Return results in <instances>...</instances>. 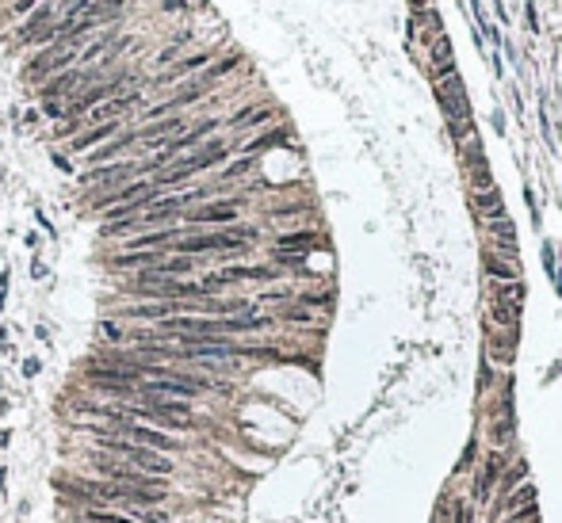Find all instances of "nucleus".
<instances>
[{
  "label": "nucleus",
  "instance_id": "1",
  "mask_svg": "<svg viewBox=\"0 0 562 523\" xmlns=\"http://www.w3.org/2000/svg\"><path fill=\"white\" fill-rule=\"evenodd\" d=\"M92 439H96V451H108V455H115V459L130 462L138 473H150V478H161V481L173 478V459H168V455L134 447V443H127V439L111 436L108 428H92Z\"/></svg>",
  "mask_w": 562,
  "mask_h": 523
},
{
  "label": "nucleus",
  "instance_id": "2",
  "mask_svg": "<svg viewBox=\"0 0 562 523\" xmlns=\"http://www.w3.org/2000/svg\"><path fill=\"white\" fill-rule=\"evenodd\" d=\"M111 436L127 439V443L134 447H145V451H161V455H176L180 451V443H176V436H168V432L153 428V424H138V420H119L111 424Z\"/></svg>",
  "mask_w": 562,
  "mask_h": 523
},
{
  "label": "nucleus",
  "instance_id": "3",
  "mask_svg": "<svg viewBox=\"0 0 562 523\" xmlns=\"http://www.w3.org/2000/svg\"><path fill=\"white\" fill-rule=\"evenodd\" d=\"M440 108L447 115V126H467L470 122V103H467V92H463V80L459 73L447 65L444 69V84H440Z\"/></svg>",
  "mask_w": 562,
  "mask_h": 523
},
{
  "label": "nucleus",
  "instance_id": "4",
  "mask_svg": "<svg viewBox=\"0 0 562 523\" xmlns=\"http://www.w3.org/2000/svg\"><path fill=\"white\" fill-rule=\"evenodd\" d=\"M138 176V165L134 161H111V165H100V168H88L85 176H80V187H96V191H115V187L123 184H134Z\"/></svg>",
  "mask_w": 562,
  "mask_h": 523
},
{
  "label": "nucleus",
  "instance_id": "5",
  "mask_svg": "<svg viewBox=\"0 0 562 523\" xmlns=\"http://www.w3.org/2000/svg\"><path fill=\"white\" fill-rule=\"evenodd\" d=\"M230 157V145L226 142H207V145H199V149H192L187 157H180L176 165L184 168L187 176H199V172H207V168H215V165H222V161Z\"/></svg>",
  "mask_w": 562,
  "mask_h": 523
},
{
  "label": "nucleus",
  "instance_id": "6",
  "mask_svg": "<svg viewBox=\"0 0 562 523\" xmlns=\"http://www.w3.org/2000/svg\"><path fill=\"white\" fill-rule=\"evenodd\" d=\"M184 222L192 226H230L238 222V202L233 199H222V202H207V207H195V210H184Z\"/></svg>",
  "mask_w": 562,
  "mask_h": 523
},
{
  "label": "nucleus",
  "instance_id": "7",
  "mask_svg": "<svg viewBox=\"0 0 562 523\" xmlns=\"http://www.w3.org/2000/svg\"><path fill=\"white\" fill-rule=\"evenodd\" d=\"M184 130V119L180 115H168V119H157V122H145V126H138V142L145 145V149H165L168 138H176Z\"/></svg>",
  "mask_w": 562,
  "mask_h": 523
},
{
  "label": "nucleus",
  "instance_id": "8",
  "mask_svg": "<svg viewBox=\"0 0 562 523\" xmlns=\"http://www.w3.org/2000/svg\"><path fill=\"white\" fill-rule=\"evenodd\" d=\"M138 142V130H119L111 142L96 145V149H88V168H100V165H111L115 157H123V153L130 149V145Z\"/></svg>",
  "mask_w": 562,
  "mask_h": 523
},
{
  "label": "nucleus",
  "instance_id": "9",
  "mask_svg": "<svg viewBox=\"0 0 562 523\" xmlns=\"http://www.w3.org/2000/svg\"><path fill=\"white\" fill-rule=\"evenodd\" d=\"M54 15H58V4H38L35 12H27V15H23V23L15 27V46H31V38H35L38 31L50 27Z\"/></svg>",
  "mask_w": 562,
  "mask_h": 523
},
{
  "label": "nucleus",
  "instance_id": "10",
  "mask_svg": "<svg viewBox=\"0 0 562 523\" xmlns=\"http://www.w3.org/2000/svg\"><path fill=\"white\" fill-rule=\"evenodd\" d=\"M119 130H123V119H115V122H100V126L80 130L77 138H69V153H88V149H96V145L111 142V138H115Z\"/></svg>",
  "mask_w": 562,
  "mask_h": 523
},
{
  "label": "nucleus",
  "instance_id": "11",
  "mask_svg": "<svg viewBox=\"0 0 562 523\" xmlns=\"http://www.w3.org/2000/svg\"><path fill=\"white\" fill-rule=\"evenodd\" d=\"M210 65V50H199V54H192V58H176L168 69H161L157 73V84L161 88H168V84H176L180 77H192V73H203Z\"/></svg>",
  "mask_w": 562,
  "mask_h": 523
},
{
  "label": "nucleus",
  "instance_id": "12",
  "mask_svg": "<svg viewBox=\"0 0 562 523\" xmlns=\"http://www.w3.org/2000/svg\"><path fill=\"white\" fill-rule=\"evenodd\" d=\"M501 470H505V455H501V451H490L486 470H482V485H475V496H478V501H490L493 485L501 481Z\"/></svg>",
  "mask_w": 562,
  "mask_h": 523
},
{
  "label": "nucleus",
  "instance_id": "13",
  "mask_svg": "<svg viewBox=\"0 0 562 523\" xmlns=\"http://www.w3.org/2000/svg\"><path fill=\"white\" fill-rule=\"evenodd\" d=\"M153 275H165V279H184V275H192L195 272V256H165L157 267H150Z\"/></svg>",
  "mask_w": 562,
  "mask_h": 523
},
{
  "label": "nucleus",
  "instance_id": "14",
  "mask_svg": "<svg viewBox=\"0 0 562 523\" xmlns=\"http://www.w3.org/2000/svg\"><path fill=\"white\" fill-rule=\"evenodd\" d=\"M287 138H291V130H287V126H272V130H264V134H257L252 142H245V157H257V153L272 149V145H283Z\"/></svg>",
  "mask_w": 562,
  "mask_h": 523
},
{
  "label": "nucleus",
  "instance_id": "15",
  "mask_svg": "<svg viewBox=\"0 0 562 523\" xmlns=\"http://www.w3.org/2000/svg\"><path fill=\"white\" fill-rule=\"evenodd\" d=\"M475 210H478V214H486L490 222H493V218H505V202H501V191H498V187L475 191Z\"/></svg>",
  "mask_w": 562,
  "mask_h": 523
},
{
  "label": "nucleus",
  "instance_id": "16",
  "mask_svg": "<svg viewBox=\"0 0 562 523\" xmlns=\"http://www.w3.org/2000/svg\"><path fill=\"white\" fill-rule=\"evenodd\" d=\"M490 233H493V241H498L501 256H517V230H512V222L493 218V222H490Z\"/></svg>",
  "mask_w": 562,
  "mask_h": 523
},
{
  "label": "nucleus",
  "instance_id": "17",
  "mask_svg": "<svg viewBox=\"0 0 562 523\" xmlns=\"http://www.w3.org/2000/svg\"><path fill=\"white\" fill-rule=\"evenodd\" d=\"M77 523H134V520L119 508H80Z\"/></svg>",
  "mask_w": 562,
  "mask_h": 523
},
{
  "label": "nucleus",
  "instance_id": "18",
  "mask_svg": "<svg viewBox=\"0 0 562 523\" xmlns=\"http://www.w3.org/2000/svg\"><path fill=\"white\" fill-rule=\"evenodd\" d=\"M314 244H317V237L314 233H283L280 237V241H275V252H291V249H295V256H303V249H314Z\"/></svg>",
  "mask_w": 562,
  "mask_h": 523
},
{
  "label": "nucleus",
  "instance_id": "19",
  "mask_svg": "<svg viewBox=\"0 0 562 523\" xmlns=\"http://www.w3.org/2000/svg\"><path fill=\"white\" fill-rule=\"evenodd\" d=\"M486 275H493L501 283H517V264H505L498 252H486Z\"/></svg>",
  "mask_w": 562,
  "mask_h": 523
},
{
  "label": "nucleus",
  "instance_id": "20",
  "mask_svg": "<svg viewBox=\"0 0 562 523\" xmlns=\"http://www.w3.org/2000/svg\"><path fill=\"white\" fill-rule=\"evenodd\" d=\"M238 65H241V58H238V54H230V58H226V61H215V65H207V69L199 73V80H207V84H218V80H222L226 73H233V69H238Z\"/></svg>",
  "mask_w": 562,
  "mask_h": 523
},
{
  "label": "nucleus",
  "instance_id": "21",
  "mask_svg": "<svg viewBox=\"0 0 562 523\" xmlns=\"http://www.w3.org/2000/svg\"><path fill=\"white\" fill-rule=\"evenodd\" d=\"M268 119H272V108H245L238 115H230V126H260Z\"/></svg>",
  "mask_w": 562,
  "mask_h": 523
},
{
  "label": "nucleus",
  "instance_id": "22",
  "mask_svg": "<svg viewBox=\"0 0 562 523\" xmlns=\"http://www.w3.org/2000/svg\"><path fill=\"white\" fill-rule=\"evenodd\" d=\"M524 478H528V462H517V466H512V473H505V478H501V496H509Z\"/></svg>",
  "mask_w": 562,
  "mask_h": 523
},
{
  "label": "nucleus",
  "instance_id": "23",
  "mask_svg": "<svg viewBox=\"0 0 562 523\" xmlns=\"http://www.w3.org/2000/svg\"><path fill=\"white\" fill-rule=\"evenodd\" d=\"M433 61L440 65V69H447V65H452V43H447L444 35L433 38Z\"/></svg>",
  "mask_w": 562,
  "mask_h": 523
},
{
  "label": "nucleus",
  "instance_id": "24",
  "mask_svg": "<svg viewBox=\"0 0 562 523\" xmlns=\"http://www.w3.org/2000/svg\"><path fill=\"white\" fill-rule=\"evenodd\" d=\"M184 43H187V35H176V43H168L165 50L157 54V65H161V69H168V65L180 58V46H184Z\"/></svg>",
  "mask_w": 562,
  "mask_h": 523
},
{
  "label": "nucleus",
  "instance_id": "25",
  "mask_svg": "<svg viewBox=\"0 0 562 523\" xmlns=\"http://www.w3.org/2000/svg\"><path fill=\"white\" fill-rule=\"evenodd\" d=\"M252 165H257V157H241V161H233V165H226V168H222V179H238V176H245Z\"/></svg>",
  "mask_w": 562,
  "mask_h": 523
},
{
  "label": "nucleus",
  "instance_id": "26",
  "mask_svg": "<svg viewBox=\"0 0 562 523\" xmlns=\"http://www.w3.org/2000/svg\"><path fill=\"white\" fill-rule=\"evenodd\" d=\"M493 359H498V363H512V337L493 344Z\"/></svg>",
  "mask_w": 562,
  "mask_h": 523
},
{
  "label": "nucleus",
  "instance_id": "27",
  "mask_svg": "<svg viewBox=\"0 0 562 523\" xmlns=\"http://www.w3.org/2000/svg\"><path fill=\"white\" fill-rule=\"evenodd\" d=\"M100 332H103V337H108V340H127V332L119 329L115 321H100Z\"/></svg>",
  "mask_w": 562,
  "mask_h": 523
},
{
  "label": "nucleus",
  "instance_id": "28",
  "mask_svg": "<svg viewBox=\"0 0 562 523\" xmlns=\"http://www.w3.org/2000/svg\"><path fill=\"white\" fill-rule=\"evenodd\" d=\"M43 115H50V119H58V122H62V119H65V103L46 100V103H43Z\"/></svg>",
  "mask_w": 562,
  "mask_h": 523
},
{
  "label": "nucleus",
  "instance_id": "29",
  "mask_svg": "<svg viewBox=\"0 0 562 523\" xmlns=\"http://www.w3.org/2000/svg\"><path fill=\"white\" fill-rule=\"evenodd\" d=\"M38 4H43V0H12V12L15 15H27V12H35Z\"/></svg>",
  "mask_w": 562,
  "mask_h": 523
},
{
  "label": "nucleus",
  "instance_id": "30",
  "mask_svg": "<svg viewBox=\"0 0 562 523\" xmlns=\"http://www.w3.org/2000/svg\"><path fill=\"white\" fill-rule=\"evenodd\" d=\"M470 459H475V439L467 443V451H463V459H459V466H455V473H467V470H470Z\"/></svg>",
  "mask_w": 562,
  "mask_h": 523
},
{
  "label": "nucleus",
  "instance_id": "31",
  "mask_svg": "<svg viewBox=\"0 0 562 523\" xmlns=\"http://www.w3.org/2000/svg\"><path fill=\"white\" fill-rule=\"evenodd\" d=\"M38 371H43V359H35V355L23 359V378H35Z\"/></svg>",
  "mask_w": 562,
  "mask_h": 523
},
{
  "label": "nucleus",
  "instance_id": "32",
  "mask_svg": "<svg viewBox=\"0 0 562 523\" xmlns=\"http://www.w3.org/2000/svg\"><path fill=\"white\" fill-rule=\"evenodd\" d=\"M470 516H475V512H470V504H467V501L455 504V523H470Z\"/></svg>",
  "mask_w": 562,
  "mask_h": 523
},
{
  "label": "nucleus",
  "instance_id": "33",
  "mask_svg": "<svg viewBox=\"0 0 562 523\" xmlns=\"http://www.w3.org/2000/svg\"><path fill=\"white\" fill-rule=\"evenodd\" d=\"M54 168H58V172H65V176H69V172H73V161L65 157V153H54Z\"/></svg>",
  "mask_w": 562,
  "mask_h": 523
},
{
  "label": "nucleus",
  "instance_id": "34",
  "mask_svg": "<svg viewBox=\"0 0 562 523\" xmlns=\"http://www.w3.org/2000/svg\"><path fill=\"white\" fill-rule=\"evenodd\" d=\"M31 279H46V264H38V260H35V264H31Z\"/></svg>",
  "mask_w": 562,
  "mask_h": 523
},
{
  "label": "nucleus",
  "instance_id": "35",
  "mask_svg": "<svg viewBox=\"0 0 562 523\" xmlns=\"http://www.w3.org/2000/svg\"><path fill=\"white\" fill-rule=\"evenodd\" d=\"M35 222H38V226H43V230H46V233H54V226H50V222H46V214H43V210H35Z\"/></svg>",
  "mask_w": 562,
  "mask_h": 523
},
{
  "label": "nucleus",
  "instance_id": "36",
  "mask_svg": "<svg viewBox=\"0 0 562 523\" xmlns=\"http://www.w3.org/2000/svg\"><path fill=\"white\" fill-rule=\"evenodd\" d=\"M0 351H12V337H8V329H0Z\"/></svg>",
  "mask_w": 562,
  "mask_h": 523
},
{
  "label": "nucleus",
  "instance_id": "37",
  "mask_svg": "<svg viewBox=\"0 0 562 523\" xmlns=\"http://www.w3.org/2000/svg\"><path fill=\"white\" fill-rule=\"evenodd\" d=\"M8 443H12V432L4 428V432H0V447H8Z\"/></svg>",
  "mask_w": 562,
  "mask_h": 523
},
{
  "label": "nucleus",
  "instance_id": "38",
  "mask_svg": "<svg viewBox=\"0 0 562 523\" xmlns=\"http://www.w3.org/2000/svg\"><path fill=\"white\" fill-rule=\"evenodd\" d=\"M4 489H8V473H0V501H4Z\"/></svg>",
  "mask_w": 562,
  "mask_h": 523
},
{
  "label": "nucleus",
  "instance_id": "39",
  "mask_svg": "<svg viewBox=\"0 0 562 523\" xmlns=\"http://www.w3.org/2000/svg\"><path fill=\"white\" fill-rule=\"evenodd\" d=\"M528 523H540V520H528Z\"/></svg>",
  "mask_w": 562,
  "mask_h": 523
}]
</instances>
